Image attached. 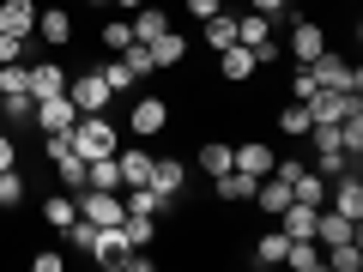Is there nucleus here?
<instances>
[{"label": "nucleus", "mask_w": 363, "mask_h": 272, "mask_svg": "<svg viewBox=\"0 0 363 272\" xmlns=\"http://www.w3.org/2000/svg\"><path fill=\"white\" fill-rule=\"evenodd\" d=\"M133 42V25L128 18H104V55H121Z\"/></svg>", "instance_id": "39"}, {"label": "nucleus", "mask_w": 363, "mask_h": 272, "mask_svg": "<svg viewBox=\"0 0 363 272\" xmlns=\"http://www.w3.org/2000/svg\"><path fill=\"white\" fill-rule=\"evenodd\" d=\"M285 248H291V236H285V230L255 236V266H285Z\"/></svg>", "instance_id": "29"}, {"label": "nucleus", "mask_w": 363, "mask_h": 272, "mask_svg": "<svg viewBox=\"0 0 363 272\" xmlns=\"http://www.w3.org/2000/svg\"><path fill=\"white\" fill-rule=\"evenodd\" d=\"M291 200H303V206H327V176H321V169H297V176H291Z\"/></svg>", "instance_id": "20"}, {"label": "nucleus", "mask_w": 363, "mask_h": 272, "mask_svg": "<svg viewBox=\"0 0 363 272\" xmlns=\"http://www.w3.org/2000/svg\"><path fill=\"white\" fill-rule=\"evenodd\" d=\"M30 121H37V133H73V121H79V103L67 97V91H55V97H37Z\"/></svg>", "instance_id": "5"}, {"label": "nucleus", "mask_w": 363, "mask_h": 272, "mask_svg": "<svg viewBox=\"0 0 363 272\" xmlns=\"http://www.w3.org/2000/svg\"><path fill=\"white\" fill-rule=\"evenodd\" d=\"M152 61H157V73L182 67V61H188V37H182V30H164V37H152Z\"/></svg>", "instance_id": "18"}, {"label": "nucleus", "mask_w": 363, "mask_h": 272, "mask_svg": "<svg viewBox=\"0 0 363 272\" xmlns=\"http://www.w3.org/2000/svg\"><path fill=\"white\" fill-rule=\"evenodd\" d=\"M285 206H291V188H285L279 176H260V181H255V212H272V218H279Z\"/></svg>", "instance_id": "21"}, {"label": "nucleus", "mask_w": 363, "mask_h": 272, "mask_svg": "<svg viewBox=\"0 0 363 272\" xmlns=\"http://www.w3.org/2000/svg\"><path fill=\"white\" fill-rule=\"evenodd\" d=\"M321 49H327V30L315 25V18H303V13H297V25H291V55H297V61L309 67Z\"/></svg>", "instance_id": "13"}, {"label": "nucleus", "mask_w": 363, "mask_h": 272, "mask_svg": "<svg viewBox=\"0 0 363 272\" xmlns=\"http://www.w3.org/2000/svg\"><path fill=\"white\" fill-rule=\"evenodd\" d=\"M315 212H321V206H303V200H291V206L279 212V230H285L291 242H303V236H315Z\"/></svg>", "instance_id": "19"}, {"label": "nucleus", "mask_w": 363, "mask_h": 272, "mask_svg": "<svg viewBox=\"0 0 363 272\" xmlns=\"http://www.w3.org/2000/svg\"><path fill=\"white\" fill-rule=\"evenodd\" d=\"M79 218H91V224H97V230H109V224H121V218H128V200H121V194H109V188H79Z\"/></svg>", "instance_id": "4"}, {"label": "nucleus", "mask_w": 363, "mask_h": 272, "mask_svg": "<svg viewBox=\"0 0 363 272\" xmlns=\"http://www.w3.org/2000/svg\"><path fill=\"white\" fill-rule=\"evenodd\" d=\"M351 103H357V97H345V91H327V85H321V91L309 97V121H339Z\"/></svg>", "instance_id": "23"}, {"label": "nucleus", "mask_w": 363, "mask_h": 272, "mask_svg": "<svg viewBox=\"0 0 363 272\" xmlns=\"http://www.w3.org/2000/svg\"><path fill=\"white\" fill-rule=\"evenodd\" d=\"M0 30L18 42L37 37V0H0Z\"/></svg>", "instance_id": "9"}, {"label": "nucleus", "mask_w": 363, "mask_h": 272, "mask_svg": "<svg viewBox=\"0 0 363 272\" xmlns=\"http://www.w3.org/2000/svg\"><path fill=\"white\" fill-rule=\"evenodd\" d=\"M128 230H121V224H109V230H97V248H91V260H97V266H121V254H128Z\"/></svg>", "instance_id": "17"}, {"label": "nucleus", "mask_w": 363, "mask_h": 272, "mask_svg": "<svg viewBox=\"0 0 363 272\" xmlns=\"http://www.w3.org/2000/svg\"><path fill=\"white\" fill-rule=\"evenodd\" d=\"M37 37L49 42V49H67V42H73V13H67V6H37Z\"/></svg>", "instance_id": "11"}, {"label": "nucleus", "mask_w": 363, "mask_h": 272, "mask_svg": "<svg viewBox=\"0 0 363 272\" xmlns=\"http://www.w3.org/2000/svg\"><path fill=\"white\" fill-rule=\"evenodd\" d=\"M339 145H345L351 157H363V103H351L345 115H339Z\"/></svg>", "instance_id": "33"}, {"label": "nucleus", "mask_w": 363, "mask_h": 272, "mask_svg": "<svg viewBox=\"0 0 363 272\" xmlns=\"http://www.w3.org/2000/svg\"><path fill=\"white\" fill-rule=\"evenodd\" d=\"M212 188H218V200H224V206H242V200H255V176H242V169H224V176L212 181Z\"/></svg>", "instance_id": "25"}, {"label": "nucleus", "mask_w": 363, "mask_h": 272, "mask_svg": "<svg viewBox=\"0 0 363 272\" xmlns=\"http://www.w3.org/2000/svg\"><path fill=\"white\" fill-rule=\"evenodd\" d=\"M236 42H242V49L272 42V18H267V13H242V18H236Z\"/></svg>", "instance_id": "27"}, {"label": "nucleus", "mask_w": 363, "mask_h": 272, "mask_svg": "<svg viewBox=\"0 0 363 272\" xmlns=\"http://www.w3.org/2000/svg\"><path fill=\"white\" fill-rule=\"evenodd\" d=\"M85 188H109V194H121V169H116V157H91V164H85Z\"/></svg>", "instance_id": "34"}, {"label": "nucleus", "mask_w": 363, "mask_h": 272, "mask_svg": "<svg viewBox=\"0 0 363 272\" xmlns=\"http://www.w3.org/2000/svg\"><path fill=\"white\" fill-rule=\"evenodd\" d=\"M248 6H255V13H267V18H279V13L291 6V0H248Z\"/></svg>", "instance_id": "45"}, {"label": "nucleus", "mask_w": 363, "mask_h": 272, "mask_svg": "<svg viewBox=\"0 0 363 272\" xmlns=\"http://www.w3.org/2000/svg\"><path fill=\"white\" fill-rule=\"evenodd\" d=\"M0 206H25V176L18 169H0Z\"/></svg>", "instance_id": "40"}, {"label": "nucleus", "mask_w": 363, "mask_h": 272, "mask_svg": "<svg viewBox=\"0 0 363 272\" xmlns=\"http://www.w3.org/2000/svg\"><path fill=\"white\" fill-rule=\"evenodd\" d=\"M73 152L85 157V164H91V157H116V152H121L116 121H109V115H79V121H73Z\"/></svg>", "instance_id": "1"}, {"label": "nucleus", "mask_w": 363, "mask_h": 272, "mask_svg": "<svg viewBox=\"0 0 363 272\" xmlns=\"http://www.w3.org/2000/svg\"><path fill=\"white\" fill-rule=\"evenodd\" d=\"M327 206L345 212L351 224H363V181L357 176H333V181H327Z\"/></svg>", "instance_id": "10"}, {"label": "nucleus", "mask_w": 363, "mask_h": 272, "mask_svg": "<svg viewBox=\"0 0 363 272\" xmlns=\"http://www.w3.org/2000/svg\"><path fill=\"white\" fill-rule=\"evenodd\" d=\"M285 266H291V272H315V266H321V242H315V236L291 242V248H285Z\"/></svg>", "instance_id": "35"}, {"label": "nucleus", "mask_w": 363, "mask_h": 272, "mask_svg": "<svg viewBox=\"0 0 363 272\" xmlns=\"http://www.w3.org/2000/svg\"><path fill=\"white\" fill-rule=\"evenodd\" d=\"M116 169H121V188H145L152 181V152H116Z\"/></svg>", "instance_id": "24"}, {"label": "nucleus", "mask_w": 363, "mask_h": 272, "mask_svg": "<svg viewBox=\"0 0 363 272\" xmlns=\"http://www.w3.org/2000/svg\"><path fill=\"white\" fill-rule=\"evenodd\" d=\"M272 164H279V152H272L267 140H242V145H230V169H242V176H272Z\"/></svg>", "instance_id": "8"}, {"label": "nucleus", "mask_w": 363, "mask_h": 272, "mask_svg": "<svg viewBox=\"0 0 363 272\" xmlns=\"http://www.w3.org/2000/svg\"><path fill=\"white\" fill-rule=\"evenodd\" d=\"M194 164H200V176H206V181H218L224 169H230V145H224V140H206V145L194 152Z\"/></svg>", "instance_id": "26"}, {"label": "nucleus", "mask_w": 363, "mask_h": 272, "mask_svg": "<svg viewBox=\"0 0 363 272\" xmlns=\"http://www.w3.org/2000/svg\"><path fill=\"white\" fill-rule=\"evenodd\" d=\"M200 30H206V49H212V55L236 42V18H230V13H212V18H200Z\"/></svg>", "instance_id": "31"}, {"label": "nucleus", "mask_w": 363, "mask_h": 272, "mask_svg": "<svg viewBox=\"0 0 363 272\" xmlns=\"http://www.w3.org/2000/svg\"><path fill=\"white\" fill-rule=\"evenodd\" d=\"M128 128L140 133V140L164 133V128H169V103H164V97H140V103H133V115H128Z\"/></svg>", "instance_id": "12"}, {"label": "nucleus", "mask_w": 363, "mask_h": 272, "mask_svg": "<svg viewBox=\"0 0 363 272\" xmlns=\"http://www.w3.org/2000/svg\"><path fill=\"white\" fill-rule=\"evenodd\" d=\"M0 109H6V97H0Z\"/></svg>", "instance_id": "48"}, {"label": "nucleus", "mask_w": 363, "mask_h": 272, "mask_svg": "<svg viewBox=\"0 0 363 272\" xmlns=\"http://www.w3.org/2000/svg\"><path fill=\"white\" fill-rule=\"evenodd\" d=\"M121 230H128L133 248H152V242H157V212H128V218H121Z\"/></svg>", "instance_id": "32"}, {"label": "nucleus", "mask_w": 363, "mask_h": 272, "mask_svg": "<svg viewBox=\"0 0 363 272\" xmlns=\"http://www.w3.org/2000/svg\"><path fill=\"white\" fill-rule=\"evenodd\" d=\"M164 30H169V13H164V6H152V0L133 6V42H152V37H164Z\"/></svg>", "instance_id": "22"}, {"label": "nucleus", "mask_w": 363, "mask_h": 272, "mask_svg": "<svg viewBox=\"0 0 363 272\" xmlns=\"http://www.w3.org/2000/svg\"><path fill=\"white\" fill-rule=\"evenodd\" d=\"M43 157L55 164V176H61V188H85V157L73 152V133H43Z\"/></svg>", "instance_id": "3"}, {"label": "nucleus", "mask_w": 363, "mask_h": 272, "mask_svg": "<svg viewBox=\"0 0 363 272\" xmlns=\"http://www.w3.org/2000/svg\"><path fill=\"white\" fill-rule=\"evenodd\" d=\"M30 97H55V91H67V67L61 61H30Z\"/></svg>", "instance_id": "16"}, {"label": "nucleus", "mask_w": 363, "mask_h": 272, "mask_svg": "<svg viewBox=\"0 0 363 272\" xmlns=\"http://www.w3.org/2000/svg\"><path fill=\"white\" fill-rule=\"evenodd\" d=\"M309 73H315V85H327V91H345V97H363V73L345 61V55H333V49H321L309 61Z\"/></svg>", "instance_id": "2"}, {"label": "nucleus", "mask_w": 363, "mask_h": 272, "mask_svg": "<svg viewBox=\"0 0 363 272\" xmlns=\"http://www.w3.org/2000/svg\"><path fill=\"white\" fill-rule=\"evenodd\" d=\"M309 128H315V121H309V103H291V109H279V133H285V140H303Z\"/></svg>", "instance_id": "37"}, {"label": "nucleus", "mask_w": 363, "mask_h": 272, "mask_svg": "<svg viewBox=\"0 0 363 272\" xmlns=\"http://www.w3.org/2000/svg\"><path fill=\"white\" fill-rule=\"evenodd\" d=\"M85 6H91V13H104V6H109V0H85Z\"/></svg>", "instance_id": "47"}, {"label": "nucleus", "mask_w": 363, "mask_h": 272, "mask_svg": "<svg viewBox=\"0 0 363 272\" xmlns=\"http://www.w3.org/2000/svg\"><path fill=\"white\" fill-rule=\"evenodd\" d=\"M73 218H79V200H73V188H67V194H49V200H43V224H55V230H67Z\"/></svg>", "instance_id": "30"}, {"label": "nucleus", "mask_w": 363, "mask_h": 272, "mask_svg": "<svg viewBox=\"0 0 363 272\" xmlns=\"http://www.w3.org/2000/svg\"><path fill=\"white\" fill-rule=\"evenodd\" d=\"M218 73L230 79V85H242V79H255V49H242V42H230V49H218Z\"/></svg>", "instance_id": "15"}, {"label": "nucleus", "mask_w": 363, "mask_h": 272, "mask_svg": "<svg viewBox=\"0 0 363 272\" xmlns=\"http://www.w3.org/2000/svg\"><path fill=\"white\" fill-rule=\"evenodd\" d=\"M109 6H121V13H133V6H145V0H109Z\"/></svg>", "instance_id": "46"}, {"label": "nucleus", "mask_w": 363, "mask_h": 272, "mask_svg": "<svg viewBox=\"0 0 363 272\" xmlns=\"http://www.w3.org/2000/svg\"><path fill=\"white\" fill-rule=\"evenodd\" d=\"M188 13H194V18H212V13H224V0H188Z\"/></svg>", "instance_id": "44"}, {"label": "nucleus", "mask_w": 363, "mask_h": 272, "mask_svg": "<svg viewBox=\"0 0 363 272\" xmlns=\"http://www.w3.org/2000/svg\"><path fill=\"white\" fill-rule=\"evenodd\" d=\"M13 157H18V140L6 128H0V169H13Z\"/></svg>", "instance_id": "43"}, {"label": "nucleus", "mask_w": 363, "mask_h": 272, "mask_svg": "<svg viewBox=\"0 0 363 272\" xmlns=\"http://www.w3.org/2000/svg\"><path fill=\"white\" fill-rule=\"evenodd\" d=\"M0 61H25V42L6 37V30H0Z\"/></svg>", "instance_id": "42"}, {"label": "nucleus", "mask_w": 363, "mask_h": 272, "mask_svg": "<svg viewBox=\"0 0 363 272\" xmlns=\"http://www.w3.org/2000/svg\"><path fill=\"white\" fill-rule=\"evenodd\" d=\"M321 266H333V272H357V266H363V242L351 236V242H333V248H321Z\"/></svg>", "instance_id": "28"}, {"label": "nucleus", "mask_w": 363, "mask_h": 272, "mask_svg": "<svg viewBox=\"0 0 363 272\" xmlns=\"http://www.w3.org/2000/svg\"><path fill=\"white\" fill-rule=\"evenodd\" d=\"M97 73H104V85H109V91H116V97H121V91H133V85H140V79H133V67H128V61H121V55H109V61H104V67H97Z\"/></svg>", "instance_id": "36"}, {"label": "nucleus", "mask_w": 363, "mask_h": 272, "mask_svg": "<svg viewBox=\"0 0 363 272\" xmlns=\"http://www.w3.org/2000/svg\"><path fill=\"white\" fill-rule=\"evenodd\" d=\"M121 61L133 67V79H152V73H157V61H152V42H128V49H121Z\"/></svg>", "instance_id": "38"}, {"label": "nucleus", "mask_w": 363, "mask_h": 272, "mask_svg": "<svg viewBox=\"0 0 363 272\" xmlns=\"http://www.w3.org/2000/svg\"><path fill=\"white\" fill-rule=\"evenodd\" d=\"M351 236H357V224H351L345 212H333V206H321V212H315V242H321V248L351 242Z\"/></svg>", "instance_id": "14"}, {"label": "nucleus", "mask_w": 363, "mask_h": 272, "mask_svg": "<svg viewBox=\"0 0 363 272\" xmlns=\"http://www.w3.org/2000/svg\"><path fill=\"white\" fill-rule=\"evenodd\" d=\"M315 91H321V85H315V73H309V67H297V73H291V97H297V103H309Z\"/></svg>", "instance_id": "41"}, {"label": "nucleus", "mask_w": 363, "mask_h": 272, "mask_svg": "<svg viewBox=\"0 0 363 272\" xmlns=\"http://www.w3.org/2000/svg\"><path fill=\"white\" fill-rule=\"evenodd\" d=\"M145 188H152V194L164 200V212H169L182 200V188H188V164H182V157H152V181H145Z\"/></svg>", "instance_id": "6"}, {"label": "nucleus", "mask_w": 363, "mask_h": 272, "mask_svg": "<svg viewBox=\"0 0 363 272\" xmlns=\"http://www.w3.org/2000/svg\"><path fill=\"white\" fill-rule=\"evenodd\" d=\"M67 97L79 103V115H109V97L116 91L104 85V73H79V79H67Z\"/></svg>", "instance_id": "7"}]
</instances>
